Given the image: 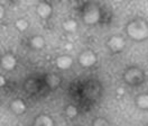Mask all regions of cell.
Returning a JSON list of instances; mask_svg holds the SVG:
<instances>
[{"label": "cell", "instance_id": "obj_9", "mask_svg": "<svg viewBox=\"0 0 148 126\" xmlns=\"http://www.w3.org/2000/svg\"><path fill=\"white\" fill-rule=\"evenodd\" d=\"M32 126H54V120L49 115L40 114L36 116Z\"/></svg>", "mask_w": 148, "mask_h": 126}, {"label": "cell", "instance_id": "obj_23", "mask_svg": "<svg viewBox=\"0 0 148 126\" xmlns=\"http://www.w3.org/2000/svg\"><path fill=\"white\" fill-rule=\"evenodd\" d=\"M147 57H148V53H147Z\"/></svg>", "mask_w": 148, "mask_h": 126}, {"label": "cell", "instance_id": "obj_5", "mask_svg": "<svg viewBox=\"0 0 148 126\" xmlns=\"http://www.w3.org/2000/svg\"><path fill=\"white\" fill-rule=\"evenodd\" d=\"M79 63L83 68H91L97 63V55L91 50H85L79 55Z\"/></svg>", "mask_w": 148, "mask_h": 126}, {"label": "cell", "instance_id": "obj_13", "mask_svg": "<svg viewBox=\"0 0 148 126\" xmlns=\"http://www.w3.org/2000/svg\"><path fill=\"white\" fill-rule=\"evenodd\" d=\"M29 45H30V47L34 48V50H42V48L45 46V39H44L43 36L36 35L30 38Z\"/></svg>", "mask_w": 148, "mask_h": 126}, {"label": "cell", "instance_id": "obj_2", "mask_svg": "<svg viewBox=\"0 0 148 126\" xmlns=\"http://www.w3.org/2000/svg\"><path fill=\"white\" fill-rule=\"evenodd\" d=\"M82 19L86 25H95L101 19V9L97 3L89 2L84 6L82 11Z\"/></svg>", "mask_w": 148, "mask_h": 126}, {"label": "cell", "instance_id": "obj_3", "mask_svg": "<svg viewBox=\"0 0 148 126\" xmlns=\"http://www.w3.org/2000/svg\"><path fill=\"white\" fill-rule=\"evenodd\" d=\"M146 79L145 72L143 69H140L138 66H130L128 68L125 73H123V80L127 84L136 87L141 84Z\"/></svg>", "mask_w": 148, "mask_h": 126}, {"label": "cell", "instance_id": "obj_11", "mask_svg": "<svg viewBox=\"0 0 148 126\" xmlns=\"http://www.w3.org/2000/svg\"><path fill=\"white\" fill-rule=\"evenodd\" d=\"M61 81H62L61 77L58 74H56V73H49L45 78V82H46L47 87L52 90L57 89L60 87V84H61Z\"/></svg>", "mask_w": 148, "mask_h": 126}, {"label": "cell", "instance_id": "obj_19", "mask_svg": "<svg viewBox=\"0 0 148 126\" xmlns=\"http://www.w3.org/2000/svg\"><path fill=\"white\" fill-rule=\"evenodd\" d=\"M5 84H6V80H5L3 75H0V87H1V88H3V87H5Z\"/></svg>", "mask_w": 148, "mask_h": 126}, {"label": "cell", "instance_id": "obj_4", "mask_svg": "<svg viewBox=\"0 0 148 126\" xmlns=\"http://www.w3.org/2000/svg\"><path fill=\"white\" fill-rule=\"evenodd\" d=\"M107 46L110 50L111 53H120L126 46V42L121 36L113 35L108 39Z\"/></svg>", "mask_w": 148, "mask_h": 126}, {"label": "cell", "instance_id": "obj_6", "mask_svg": "<svg viewBox=\"0 0 148 126\" xmlns=\"http://www.w3.org/2000/svg\"><path fill=\"white\" fill-rule=\"evenodd\" d=\"M36 12L38 17L42 19H48L53 14V7L48 2H39L36 7Z\"/></svg>", "mask_w": 148, "mask_h": 126}, {"label": "cell", "instance_id": "obj_21", "mask_svg": "<svg viewBox=\"0 0 148 126\" xmlns=\"http://www.w3.org/2000/svg\"><path fill=\"white\" fill-rule=\"evenodd\" d=\"M65 48H66V50H72V48H73V47H72V44H70V43L66 44L65 45Z\"/></svg>", "mask_w": 148, "mask_h": 126}, {"label": "cell", "instance_id": "obj_24", "mask_svg": "<svg viewBox=\"0 0 148 126\" xmlns=\"http://www.w3.org/2000/svg\"><path fill=\"white\" fill-rule=\"evenodd\" d=\"M145 126H148V124H147V125H145Z\"/></svg>", "mask_w": 148, "mask_h": 126}, {"label": "cell", "instance_id": "obj_7", "mask_svg": "<svg viewBox=\"0 0 148 126\" xmlns=\"http://www.w3.org/2000/svg\"><path fill=\"white\" fill-rule=\"evenodd\" d=\"M16 64H17V60H16L15 55H12L11 53H6L5 55H2V57H1V66L6 71L14 70L16 68Z\"/></svg>", "mask_w": 148, "mask_h": 126}, {"label": "cell", "instance_id": "obj_14", "mask_svg": "<svg viewBox=\"0 0 148 126\" xmlns=\"http://www.w3.org/2000/svg\"><path fill=\"white\" fill-rule=\"evenodd\" d=\"M24 87H25V90L27 92H29V93H35L37 90H38V82L35 79H28L25 82Z\"/></svg>", "mask_w": 148, "mask_h": 126}, {"label": "cell", "instance_id": "obj_1", "mask_svg": "<svg viewBox=\"0 0 148 126\" xmlns=\"http://www.w3.org/2000/svg\"><path fill=\"white\" fill-rule=\"evenodd\" d=\"M126 34L135 42L148 39V21L144 18H135L126 25Z\"/></svg>", "mask_w": 148, "mask_h": 126}, {"label": "cell", "instance_id": "obj_12", "mask_svg": "<svg viewBox=\"0 0 148 126\" xmlns=\"http://www.w3.org/2000/svg\"><path fill=\"white\" fill-rule=\"evenodd\" d=\"M135 104L139 109L148 110V93H140L135 98Z\"/></svg>", "mask_w": 148, "mask_h": 126}, {"label": "cell", "instance_id": "obj_8", "mask_svg": "<svg viewBox=\"0 0 148 126\" xmlns=\"http://www.w3.org/2000/svg\"><path fill=\"white\" fill-rule=\"evenodd\" d=\"M56 66L61 70H67L72 66L73 64V59L70 56V55H60L57 59H56Z\"/></svg>", "mask_w": 148, "mask_h": 126}, {"label": "cell", "instance_id": "obj_18", "mask_svg": "<svg viewBox=\"0 0 148 126\" xmlns=\"http://www.w3.org/2000/svg\"><path fill=\"white\" fill-rule=\"evenodd\" d=\"M92 126H110V125H109V122L106 118L98 117V118H95L92 122Z\"/></svg>", "mask_w": 148, "mask_h": 126}, {"label": "cell", "instance_id": "obj_20", "mask_svg": "<svg viewBox=\"0 0 148 126\" xmlns=\"http://www.w3.org/2000/svg\"><path fill=\"white\" fill-rule=\"evenodd\" d=\"M117 91H118V93H119V95H123L125 89H123V88H118V90H117Z\"/></svg>", "mask_w": 148, "mask_h": 126}, {"label": "cell", "instance_id": "obj_15", "mask_svg": "<svg viewBox=\"0 0 148 126\" xmlns=\"http://www.w3.org/2000/svg\"><path fill=\"white\" fill-rule=\"evenodd\" d=\"M63 28L67 33H74L77 28V23L74 19H66L63 23Z\"/></svg>", "mask_w": 148, "mask_h": 126}, {"label": "cell", "instance_id": "obj_16", "mask_svg": "<svg viewBox=\"0 0 148 126\" xmlns=\"http://www.w3.org/2000/svg\"><path fill=\"white\" fill-rule=\"evenodd\" d=\"M77 108L75 107L74 105H67L65 108V115L69 117V118H74V117L77 116Z\"/></svg>", "mask_w": 148, "mask_h": 126}, {"label": "cell", "instance_id": "obj_17", "mask_svg": "<svg viewBox=\"0 0 148 126\" xmlns=\"http://www.w3.org/2000/svg\"><path fill=\"white\" fill-rule=\"evenodd\" d=\"M28 26H29L28 21L26 19H24V18H20V19H18V20L16 21V28H17L18 30H20V32H25L28 28Z\"/></svg>", "mask_w": 148, "mask_h": 126}, {"label": "cell", "instance_id": "obj_10", "mask_svg": "<svg viewBox=\"0 0 148 126\" xmlns=\"http://www.w3.org/2000/svg\"><path fill=\"white\" fill-rule=\"evenodd\" d=\"M10 109L14 114L16 115H21L26 111V104L21 100V99H14L11 102H10Z\"/></svg>", "mask_w": 148, "mask_h": 126}, {"label": "cell", "instance_id": "obj_22", "mask_svg": "<svg viewBox=\"0 0 148 126\" xmlns=\"http://www.w3.org/2000/svg\"><path fill=\"white\" fill-rule=\"evenodd\" d=\"M0 18H3V9H2V7H0Z\"/></svg>", "mask_w": 148, "mask_h": 126}]
</instances>
